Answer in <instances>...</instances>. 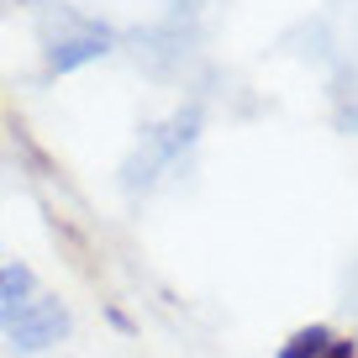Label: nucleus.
Returning a JSON list of instances; mask_svg holds the SVG:
<instances>
[{
	"label": "nucleus",
	"mask_w": 358,
	"mask_h": 358,
	"mask_svg": "<svg viewBox=\"0 0 358 358\" xmlns=\"http://www.w3.org/2000/svg\"><path fill=\"white\" fill-rule=\"evenodd\" d=\"M0 332L22 353H43L69 332V311L43 290L27 264H0Z\"/></svg>",
	"instance_id": "obj_1"
},
{
	"label": "nucleus",
	"mask_w": 358,
	"mask_h": 358,
	"mask_svg": "<svg viewBox=\"0 0 358 358\" xmlns=\"http://www.w3.org/2000/svg\"><path fill=\"white\" fill-rule=\"evenodd\" d=\"M316 358H358V343H353V337H332Z\"/></svg>",
	"instance_id": "obj_4"
},
{
	"label": "nucleus",
	"mask_w": 358,
	"mask_h": 358,
	"mask_svg": "<svg viewBox=\"0 0 358 358\" xmlns=\"http://www.w3.org/2000/svg\"><path fill=\"white\" fill-rule=\"evenodd\" d=\"M106 53V32H85V37H69V43H53L48 48V69L53 74H69V69L90 64V58Z\"/></svg>",
	"instance_id": "obj_2"
},
{
	"label": "nucleus",
	"mask_w": 358,
	"mask_h": 358,
	"mask_svg": "<svg viewBox=\"0 0 358 358\" xmlns=\"http://www.w3.org/2000/svg\"><path fill=\"white\" fill-rule=\"evenodd\" d=\"M327 343H332V327H301V332L280 348V358H316Z\"/></svg>",
	"instance_id": "obj_3"
}]
</instances>
